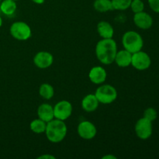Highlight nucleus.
Here are the masks:
<instances>
[{"instance_id":"obj_2","label":"nucleus","mask_w":159,"mask_h":159,"mask_svg":"<svg viewBox=\"0 0 159 159\" xmlns=\"http://www.w3.org/2000/svg\"><path fill=\"white\" fill-rule=\"evenodd\" d=\"M67 130V126L63 120L53 119L50 122L47 123L45 134L48 141L52 143H59L65 139Z\"/></svg>"},{"instance_id":"obj_3","label":"nucleus","mask_w":159,"mask_h":159,"mask_svg":"<svg viewBox=\"0 0 159 159\" xmlns=\"http://www.w3.org/2000/svg\"><path fill=\"white\" fill-rule=\"evenodd\" d=\"M122 43L124 49L131 54L141 51L144 46V41L141 36L135 31H127L123 35Z\"/></svg>"},{"instance_id":"obj_10","label":"nucleus","mask_w":159,"mask_h":159,"mask_svg":"<svg viewBox=\"0 0 159 159\" xmlns=\"http://www.w3.org/2000/svg\"><path fill=\"white\" fill-rule=\"evenodd\" d=\"M54 61V57L48 51H40L34 57V63L37 68L45 69L51 66Z\"/></svg>"},{"instance_id":"obj_14","label":"nucleus","mask_w":159,"mask_h":159,"mask_svg":"<svg viewBox=\"0 0 159 159\" xmlns=\"http://www.w3.org/2000/svg\"><path fill=\"white\" fill-rule=\"evenodd\" d=\"M132 54L127 50H122L116 53L114 61L120 68H126L131 65Z\"/></svg>"},{"instance_id":"obj_13","label":"nucleus","mask_w":159,"mask_h":159,"mask_svg":"<svg viewBox=\"0 0 159 159\" xmlns=\"http://www.w3.org/2000/svg\"><path fill=\"white\" fill-rule=\"evenodd\" d=\"M37 115L38 117L44 122H50L54 118V107L48 103L41 104L37 109Z\"/></svg>"},{"instance_id":"obj_19","label":"nucleus","mask_w":159,"mask_h":159,"mask_svg":"<svg viewBox=\"0 0 159 159\" xmlns=\"http://www.w3.org/2000/svg\"><path fill=\"white\" fill-rule=\"evenodd\" d=\"M39 94L45 99H51L54 95V89L51 85L48 83L42 84L39 89Z\"/></svg>"},{"instance_id":"obj_1","label":"nucleus","mask_w":159,"mask_h":159,"mask_svg":"<svg viewBox=\"0 0 159 159\" xmlns=\"http://www.w3.org/2000/svg\"><path fill=\"white\" fill-rule=\"evenodd\" d=\"M117 53L116 43L113 38L102 39L96 46V55L98 60L103 65H110L115 60Z\"/></svg>"},{"instance_id":"obj_26","label":"nucleus","mask_w":159,"mask_h":159,"mask_svg":"<svg viewBox=\"0 0 159 159\" xmlns=\"http://www.w3.org/2000/svg\"><path fill=\"white\" fill-rule=\"evenodd\" d=\"M31 1L34 2L36 4H43L45 0H31Z\"/></svg>"},{"instance_id":"obj_29","label":"nucleus","mask_w":159,"mask_h":159,"mask_svg":"<svg viewBox=\"0 0 159 159\" xmlns=\"http://www.w3.org/2000/svg\"><path fill=\"white\" fill-rule=\"evenodd\" d=\"M13 1H18V0H13Z\"/></svg>"},{"instance_id":"obj_23","label":"nucleus","mask_w":159,"mask_h":159,"mask_svg":"<svg viewBox=\"0 0 159 159\" xmlns=\"http://www.w3.org/2000/svg\"><path fill=\"white\" fill-rule=\"evenodd\" d=\"M144 117L148 119V120L153 122L154 120L157 119L158 117V113L155 110V109L152 108V107H149L147 108L144 112Z\"/></svg>"},{"instance_id":"obj_27","label":"nucleus","mask_w":159,"mask_h":159,"mask_svg":"<svg viewBox=\"0 0 159 159\" xmlns=\"http://www.w3.org/2000/svg\"><path fill=\"white\" fill-rule=\"evenodd\" d=\"M107 158L116 159V157L113 156V155H106V156H103V157H102V159H107Z\"/></svg>"},{"instance_id":"obj_6","label":"nucleus","mask_w":159,"mask_h":159,"mask_svg":"<svg viewBox=\"0 0 159 159\" xmlns=\"http://www.w3.org/2000/svg\"><path fill=\"white\" fill-rule=\"evenodd\" d=\"M135 133L137 136L142 140H147L152 136L153 131L152 122L143 117L138 120L135 124Z\"/></svg>"},{"instance_id":"obj_5","label":"nucleus","mask_w":159,"mask_h":159,"mask_svg":"<svg viewBox=\"0 0 159 159\" xmlns=\"http://www.w3.org/2000/svg\"><path fill=\"white\" fill-rule=\"evenodd\" d=\"M10 34L18 40H26L31 37V29L27 23L22 21L15 22L10 26Z\"/></svg>"},{"instance_id":"obj_24","label":"nucleus","mask_w":159,"mask_h":159,"mask_svg":"<svg viewBox=\"0 0 159 159\" xmlns=\"http://www.w3.org/2000/svg\"><path fill=\"white\" fill-rule=\"evenodd\" d=\"M149 6L155 12L159 13V0H148Z\"/></svg>"},{"instance_id":"obj_25","label":"nucleus","mask_w":159,"mask_h":159,"mask_svg":"<svg viewBox=\"0 0 159 159\" xmlns=\"http://www.w3.org/2000/svg\"><path fill=\"white\" fill-rule=\"evenodd\" d=\"M38 158L39 159H40V158H52V159H54V158H55V157H54V156H51V155H41V156L39 157Z\"/></svg>"},{"instance_id":"obj_17","label":"nucleus","mask_w":159,"mask_h":159,"mask_svg":"<svg viewBox=\"0 0 159 159\" xmlns=\"http://www.w3.org/2000/svg\"><path fill=\"white\" fill-rule=\"evenodd\" d=\"M17 9L16 1L13 0H3L0 5V9L6 16H11L16 12Z\"/></svg>"},{"instance_id":"obj_30","label":"nucleus","mask_w":159,"mask_h":159,"mask_svg":"<svg viewBox=\"0 0 159 159\" xmlns=\"http://www.w3.org/2000/svg\"><path fill=\"white\" fill-rule=\"evenodd\" d=\"M2 1V0H0V2H1Z\"/></svg>"},{"instance_id":"obj_21","label":"nucleus","mask_w":159,"mask_h":159,"mask_svg":"<svg viewBox=\"0 0 159 159\" xmlns=\"http://www.w3.org/2000/svg\"><path fill=\"white\" fill-rule=\"evenodd\" d=\"M113 9L126 10L130 6L132 0H111Z\"/></svg>"},{"instance_id":"obj_4","label":"nucleus","mask_w":159,"mask_h":159,"mask_svg":"<svg viewBox=\"0 0 159 159\" xmlns=\"http://www.w3.org/2000/svg\"><path fill=\"white\" fill-rule=\"evenodd\" d=\"M95 96L100 103L110 104L117 98V91L112 85H102L98 87Z\"/></svg>"},{"instance_id":"obj_11","label":"nucleus","mask_w":159,"mask_h":159,"mask_svg":"<svg viewBox=\"0 0 159 159\" xmlns=\"http://www.w3.org/2000/svg\"><path fill=\"white\" fill-rule=\"evenodd\" d=\"M134 23L141 29L148 30L152 27L153 25V19L148 13L142 11L141 12L134 13Z\"/></svg>"},{"instance_id":"obj_20","label":"nucleus","mask_w":159,"mask_h":159,"mask_svg":"<svg viewBox=\"0 0 159 159\" xmlns=\"http://www.w3.org/2000/svg\"><path fill=\"white\" fill-rule=\"evenodd\" d=\"M46 127L47 123L44 122L43 120H40V118L34 120L30 123V130H32L34 133L36 134H41L45 132Z\"/></svg>"},{"instance_id":"obj_18","label":"nucleus","mask_w":159,"mask_h":159,"mask_svg":"<svg viewBox=\"0 0 159 159\" xmlns=\"http://www.w3.org/2000/svg\"><path fill=\"white\" fill-rule=\"evenodd\" d=\"M93 6L96 11L100 12L113 10L111 0H95Z\"/></svg>"},{"instance_id":"obj_22","label":"nucleus","mask_w":159,"mask_h":159,"mask_svg":"<svg viewBox=\"0 0 159 159\" xmlns=\"http://www.w3.org/2000/svg\"><path fill=\"white\" fill-rule=\"evenodd\" d=\"M130 7L134 13H138L144 11V4L141 0H132Z\"/></svg>"},{"instance_id":"obj_9","label":"nucleus","mask_w":159,"mask_h":159,"mask_svg":"<svg viewBox=\"0 0 159 159\" xmlns=\"http://www.w3.org/2000/svg\"><path fill=\"white\" fill-rule=\"evenodd\" d=\"M78 134L85 140H91L96 137L97 130L94 124L90 121H82L77 128Z\"/></svg>"},{"instance_id":"obj_15","label":"nucleus","mask_w":159,"mask_h":159,"mask_svg":"<svg viewBox=\"0 0 159 159\" xmlns=\"http://www.w3.org/2000/svg\"><path fill=\"white\" fill-rule=\"evenodd\" d=\"M99 102L95 94H89L83 98L82 101V107L85 111L91 113L96 110Z\"/></svg>"},{"instance_id":"obj_12","label":"nucleus","mask_w":159,"mask_h":159,"mask_svg":"<svg viewBox=\"0 0 159 159\" xmlns=\"http://www.w3.org/2000/svg\"><path fill=\"white\" fill-rule=\"evenodd\" d=\"M107 76V75L106 70L99 66L93 67L89 73V78L90 81L93 83L97 84V85L103 83L106 81Z\"/></svg>"},{"instance_id":"obj_28","label":"nucleus","mask_w":159,"mask_h":159,"mask_svg":"<svg viewBox=\"0 0 159 159\" xmlns=\"http://www.w3.org/2000/svg\"><path fill=\"white\" fill-rule=\"evenodd\" d=\"M2 20L1 16H0V27L2 26Z\"/></svg>"},{"instance_id":"obj_7","label":"nucleus","mask_w":159,"mask_h":159,"mask_svg":"<svg viewBox=\"0 0 159 159\" xmlns=\"http://www.w3.org/2000/svg\"><path fill=\"white\" fill-rule=\"evenodd\" d=\"M152 60L148 54L142 51H139L132 54L131 65L139 71H144L151 66Z\"/></svg>"},{"instance_id":"obj_16","label":"nucleus","mask_w":159,"mask_h":159,"mask_svg":"<svg viewBox=\"0 0 159 159\" xmlns=\"http://www.w3.org/2000/svg\"><path fill=\"white\" fill-rule=\"evenodd\" d=\"M97 31L102 39L113 38L114 34L112 25L107 21H101L98 23Z\"/></svg>"},{"instance_id":"obj_8","label":"nucleus","mask_w":159,"mask_h":159,"mask_svg":"<svg viewBox=\"0 0 159 159\" xmlns=\"http://www.w3.org/2000/svg\"><path fill=\"white\" fill-rule=\"evenodd\" d=\"M72 113V105L67 100H61L54 107V115L55 119L65 120L71 116Z\"/></svg>"}]
</instances>
